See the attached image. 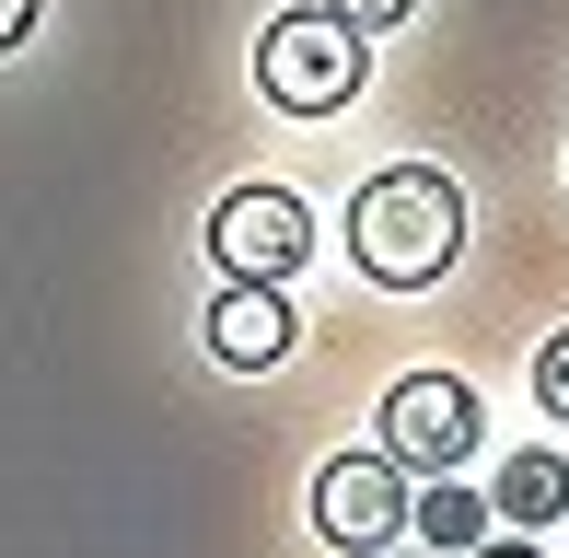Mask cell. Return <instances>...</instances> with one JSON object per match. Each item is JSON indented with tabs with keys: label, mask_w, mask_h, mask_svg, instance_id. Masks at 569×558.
Listing matches in <instances>:
<instances>
[{
	"label": "cell",
	"mask_w": 569,
	"mask_h": 558,
	"mask_svg": "<svg viewBox=\"0 0 569 558\" xmlns=\"http://www.w3.org/2000/svg\"><path fill=\"white\" fill-rule=\"evenodd\" d=\"M535 408H547V419H569V326H558L547 349H535Z\"/></svg>",
	"instance_id": "obj_9"
},
{
	"label": "cell",
	"mask_w": 569,
	"mask_h": 558,
	"mask_svg": "<svg viewBox=\"0 0 569 558\" xmlns=\"http://www.w3.org/2000/svg\"><path fill=\"white\" fill-rule=\"evenodd\" d=\"M407 500H419V489H407L383 454H338V466L315 477V536L349 547V558H383L407 536Z\"/></svg>",
	"instance_id": "obj_5"
},
{
	"label": "cell",
	"mask_w": 569,
	"mask_h": 558,
	"mask_svg": "<svg viewBox=\"0 0 569 558\" xmlns=\"http://www.w3.org/2000/svg\"><path fill=\"white\" fill-rule=\"evenodd\" d=\"M477 430H488V408H477V385L465 372H407L396 396H383V466H465L477 454Z\"/></svg>",
	"instance_id": "obj_4"
},
{
	"label": "cell",
	"mask_w": 569,
	"mask_h": 558,
	"mask_svg": "<svg viewBox=\"0 0 569 558\" xmlns=\"http://www.w3.org/2000/svg\"><path fill=\"white\" fill-rule=\"evenodd\" d=\"M453 245H465V187L442 163H396L349 198V257L372 291H430L453 268Z\"/></svg>",
	"instance_id": "obj_1"
},
{
	"label": "cell",
	"mask_w": 569,
	"mask_h": 558,
	"mask_svg": "<svg viewBox=\"0 0 569 558\" xmlns=\"http://www.w3.org/2000/svg\"><path fill=\"white\" fill-rule=\"evenodd\" d=\"M210 257H221L232 291H279V279L315 257V210H302L291 187H232L210 210Z\"/></svg>",
	"instance_id": "obj_3"
},
{
	"label": "cell",
	"mask_w": 569,
	"mask_h": 558,
	"mask_svg": "<svg viewBox=\"0 0 569 558\" xmlns=\"http://www.w3.org/2000/svg\"><path fill=\"white\" fill-rule=\"evenodd\" d=\"M360 70H372V47H360L338 12H315V0L256 36V93H268L279 117H338L360 93Z\"/></svg>",
	"instance_id": "obj_2"
},
{
	"label": "cell",
	"mask_w": 569,
	"mask_h": 558,
	"mask_svg": "<svg viewBox=\"0 0 569 558\" xmlns=\"http://www.w3.org/2000/svg\"><path fill=\"white\" fill-rule=\"evenodd\" d=\"M315 12H338L349 36H383V23H407V12H419V0H315Z\"/></svg>",
	"instance_id": "obj_10"
},
{
	"label": "cell",
	"mask_w": 569,
	"mask_h": 558,
	"mask_svg": "<svg viewBox=\"0 0 569 558\" xmlns=\"http://www.w3.org/2000/svg\"><path fill=\"white\" fill-rule=\"evenodd\" d=\"M477 558H547V547H535V536H488Z\"/></svg>",
	"instance_id": "obj_12"
},
{
	"label": "cell",
	"mask_w": 569,
	"mask_h": 558,
	"mask_svg": "<svg viewBox=\"0 0 569 558\" xmlns=\"http://www.w3.org/2000/svg\"><path fill=\"white\" fill-rule=\"evenodd\" d=\"M36 36V0H0V47H23Z\"/></svg>",
	"instance_id": "obj_11"
},
{
	"label": "cell",
	"mask_w": 569,
	"mask_h": 558,
	"mask_svg": "<svg viewBox=\"0 0 569 558\" xmlns=\"http://www.w3.org/2000/svg\"><path fill=\"white\" fill-rule=\"evenodd\" d=\"M210 361H232V372L291 361V291H221L210 302Z\"/></svg>",
	"instance_id": "obj_6"
},
{
	"label": "cell",
	"mask_w": 569,
	"mask_h": 558,
	"mask_svg": "<svg viewBox=\"0 0 569 558\" xmlns=\"http://www.w3.org/2000/svg\"><path fill=\"white\" fill-rule=\"evenodd\" d=\"M488 512H500L511 536H547V524L569 512V466L558 454H511V466L488 477Z\"/></svg>",
	"instance_id": "obj_7"
},
{
	"label": "cell",
	"mask_w": 569,
	"mask_h": 558,
	"mask_svg": "<svg viewBox=\"0 0 569 558\" xmlns=\"http://www.w3.org/2000/svg\"><path fill=\"white\" fill-rule=\"evenodd\" d=\"M407 536H419L430 558H477L488 547V500L465 489V477H430V489L407 500Z\"/></svg>",
	"instance_id": "obj_8"
}]
</instances>
